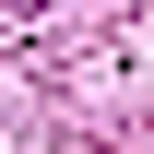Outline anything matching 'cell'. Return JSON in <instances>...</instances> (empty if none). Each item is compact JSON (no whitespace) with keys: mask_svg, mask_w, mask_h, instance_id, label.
I'll return each instance as SVG.
<instances>
[{"mask_svg":"<svg viewBox=\"0 0 154 154\" xmlns=\"http://www.w3.org/2000/svg\"><path fill=\"white\" fill-rule=\"evenodd\" d=\"M24 12H48V0H24Z\"/></svg>","mask_w":154,"mask_h":154,"instance_id":"1","label":"cell"}]
</instances>
